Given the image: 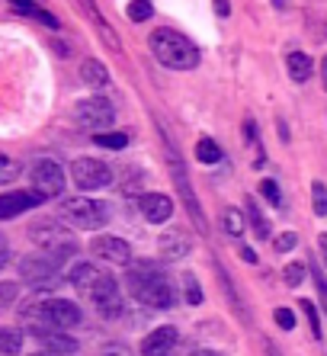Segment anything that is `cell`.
<instances>
[{
    "label": "cell",
    "mask_w": 327,
    "mask_h": 356,
    "mask_svg": "<svg viewBox=\"0 0 327 356\" xmlns=\"http://www.w3.org/2000/svg\"><path fill=\"white\" fill-rule=\"evenodd\" d=\"M67 282H71V286L81 292L83 298H90L103 318H119L125 312L122 296H119V282H115V276L106 273L103 266H97V264H77V266H71Z\"/></svg>",
    "instance_id": "1"
},
{
    "label": "cell",
    "mask_w": 327,
    "mask_h": 356,
    "mask_svg": "<svg viewBox=\"0 0 327 356\" xmlns=\"http://www.w3.org/2000/svg\"><path fill=\"white\" fill-rule=\"evenodd\" d=\"M19 321L35 337L49 331H71L81 324V308L67 298H29L19 312Z\"/></svg>",
    "instance_id": "2"
},
{
    "label": "cell",
    "mask_w": 327,
    "mask_h": 356,
    "mask_svg": "<svg viewBox=\"0 0 327 356\" xmlns=\"http://www.w3.org/2000/svg\"><path fill=\"white\" fill-rule=\"evenodd\" d=\"M125 282H129L131 296L138 298L141 305L161 308V312L173 305V286L167 282V276H164L154 264H138V266H131L129 276H125Z\"/></svg>",
    "instance_id": "3"
},
{
    "label": "cell",
    "mask_w": 327,
    "mask_h": 356,
    "mask_svg": "<svg viewBox=\"0 0 327 356\" xmlns=\"http://www.w3.org/2000/svg\"><path fill=\"white\" fill-rule=\"evenodd\" d=\"M151 51L164 67L170 71H189L199 65V49L177 29H154L151 35Z\"/></svg>",
    "instance_id": "4"
},
{
    "label": "cell",
    "mask_w": 327,
    "mask_h": 356,
    "mask_svg": "<svg viewBox=\"0 0 327 356\" xmlns=\"http://www.w3.org/2000/svg\"><path fill=\"white\" fill-rule=\"evenodd\" d=\"M29 238H33V244L39 250L55 254V257H61V260L74 257V250H77L74 234L67 232V228H61L55 218H35V222L29 225Z\"/></svg>",
    "instance_id": "5"
},
{
    "label": "cell",
    "mask_w": 327,
    "mask_h": 356,
    "mask_svg": "<svg viewBox=\"0 0 327 356\" xmlns=\"http://www.w3.org/2000/svg\"><path fill=\"white\" fill-rule=\"evenodd\" d=\"M61 218H65L71 228H83V232H93V228H103L109 222V209L106 202H97V199H67L61 206Z\"/></svg>",
    "instance_id": "6"
},
{
    "label": "cell",
    "mask_w": 327,
    "mask_h": 356,
    "mask_svg": "<svg viewBox=\"0 0 327 356\" xmlns=\"http://www.w3.org/2000/svg\"><path fill=\"white\" fill-rule=\"evenodd\" d=\"M61 264L65 260L55 257V254H35V257H23L19 260V276H23L33 289H51V286H58V270H61Z\"/></svg>",
    "instance_id": "7"
},
{
    "label": "cell",
    "mask_w": 327,
    "mask_h": 356,
    "mask_svg": "<svg viewBox=\"0 0 327 356\" xmlns=\"http://www.w3.org/2000/svg\"><path fill=\"white\" fill-rule=\"evenodd\" d=\"M74 119L83 125V129H90L93 135L103 132V129H109L115 119V109L109 99L103 97H90V99H83V103H77V109H74Z\"/></svg>",
    "instance_id": "8"
},
{
    "label": "cell",
    "mask_w": 327,
    "mask_h": 356,
    "mask_svg": "<svg viewBox=\"0 0 327 356\" xmlns=\"http://www.w3.org/2000/svg\"><path fill=\"white\" fill-rule=\"evenodd\" d=\"M71 180L81 190H106L113 183V170L97 158H81L71 164Z\"/></svg>",
    "instance_id": "9"
},
{
    "label": "cell",
    "mask_w": 327,
    "mask_h": 356,
    "mask_svg": "<svg viewBox=\"0 0 327 356\" xmlns=\"http://www.w3.org/2000/svg\"><path fill=\"white\" fill-rule=\"evenodd\" d=\"M29 180H33V193H39L42 199L61 196V190H65V170L49 158L35 161L33 170H29Z\"/></svg>",
    "instance_id": "10"
},
{
    "label": "cell",
    "mask_w": 327,
    "mask_h": 356,
    "mask_svg": "<svg viewBox=\"0 0 327 356\" xmlns=\"http://www.w3.org/2000/svg\"><path fill=\"white\" fill-rule=\"evenodd\" d=\"M170 170H173V183H177V190H180V199H183V206H186L189 218H193V225L199 228V234H205L209 232V222H205V216H202L199 199L193 196V186H189V177H186V170H183V161L177 158V151H170Z\"/></svg>",
    "instance_id": "11"
},
{
    "label": "cell",
    "mask_w": 327,
    "mask_h": 356,
    "mask_svg": "<svg viewBox=\"0 0 327 356\" xmlns=\"http://www.w3.org/2000/svg\"><path fill=\"white\" fill-rule=\"evenodd\" d=\"M90 254L99 260H109V264H129L131 260V248L122 238H113V234H99L90 241Z\"/></svg>",
    "instance_id": "12"
},
{
    "label": "cell",
    "mask_w": 327,
    "mask_h": 356,
    "mask_svg": "<svg viewBox=\"0 0 327 356\" xmlns=\"http://www.w3.org/2000/svg\"><path fill=\"white\" fill-rule=\"evenodd\" d=\"M42 196L33 190H13L0 196V218H17L23 212H29L33 206H39Z\"/></svg>",
    "instance_id": "13"
},
{
    "label": "cell",
    "mask_w": 327,
    "mask_h": 356,
    "mask_svg": "<svg viewBox=\"0 0 327 356\" xmlns=\"http://www.w3.org/2000/svg\"><path fill=\"white\" fill-rule=\"evenodd\" d=\"M141 216L154 225L167 222L173 216V199L164 193H147V196H141Z\"/></svg>",
    "instance_id": "14"
},
{
    "label": "cell",
    "mask_w": 327,
    "mask_h": 356,
    "mask_svg": "<svg viewBox=\"0 0 327 356\" xmlns=\"http://www.w3.org/2000/svg\"><path fill=\"white\" fill-rule=\"evenodd\" d=\"M177 343V327H157L154 334H147L141 343V356H167Z\"/></svg>",
    "instance_id": "15"
},
{
    "label": "cell",
    "mask_w": 327,
    "mask_h": 356,
    "mask_svg": "<svg viewBox=\"0 0 327 356\" xmlns=\"http://www.w3.org/2000/svg\"><path fill=\"white\" fill-rule=\"evenodd\" d=\"M157 248H161V257L167 260H180L189 254V248H193V241L186 238L183 232H164L161 241H157Z\"/></svg>",
    "instance_id": "16"
},
{
    "label": "cell",
    "mask_w": 327,
    "mask_h": 356,
    "mask_svg": "<svg viewBox=\"0 0 327 356\" xmlns=\"http://www.w3.org/2000/svg\"><path fill=\"white\" fill-rule=\"evenodd\" d=\"M77 7H81L83 13H87V17H90L93 23H97L99 35H103V42H106L109 49H113V51H122V45H119V39H115V33H113V26H109L106 19H103V13H99V10L93 7V0H77Z\"/></svg>",
    "instance_id": "17"
},
{
    "label": "cell",
    "mask_w": 327,
    "mask_h": 356,
    "mask_svg": "<svg viewBox=\"0 0 327 356\" xmlns=\"http://www.w3.org/2000/svg\"><path fill=\"white\" fill-rule=\"evenodd\" d=\"M42 343H45V350L55 356H71L77 353V340L71 337V334H61V331H49V334H42Z\"/></svg>",
    "instance_id": "18"
},
{
    "label": "cell",
    "mask_w": 327,
    "mask_h": 356,
    "mask_svg": "<svg viewBox=\"0 0 327 356\" xmlns=\"http://www.w3.org/2000/svg\"><path fill=\"white\" fill-rule=\"evenodd\" d=\"M81 77H83V83H87V87H93V90H99V87H106V83H109L106 65H103V61H97V58L83 61V65H81Z\"/></svg>",
    "instance_id": "19"
},
{
    "label": "cell",
    "mask_w": 327,
    "mask_h": 356,
    "mask_svg": "<svg viewBox=\"0 0 327 356\" xmlns=\"http://www.w3.org/2000/svg\"><path fill=\"white\" fill-rule=\"evenodd\" d=\"M286 65H289V77H292L295 83H305V81H308V77H311V67H314L305 51H292Z\"/></svg>",
    "instance_id": "20"
},
{
    "label": "cell",
    "mask_w": 327,
    "mask_h": 356,
    "mask_svg": "<svg viewBox=\"0 0 327 356\" xmlns=\"http://www.w3.org/2000/svg\"><path fill=\"white\" fill-rule=\"evenodd\" d=\"M23 350V334L17 327H0V356H19Z\"/></svg>",
    "instance_id": "21"
},
{
    "label": "cell",
    "mask_w": 327,
    "mask_h": 356,
    "mask_svg": "<svg viewBox=\"0 0 327 356\" xmlns=\"http://www.w3.org/2000/svg\"><path fill=\"white\" fill-rule=\"evenodd\" d=\"M93 141H97L99 148L122 151L125 145H129V135H125V132H97V135H93Z\"/></svg>",
    "instance_id": "22"
},
{
    "label": "cell",
    "mask_w": 327,
    "mask_h": 356,
    "mask_svg": "<svg viewBox=\"0 0 327 356\" xmlns=\"http://www.w3.org/2000/svg\"><path fill=\"white\" fill-rule=\"evenodd\" d=\"M196 154H199V161H202V164H218L221 148L215 145L212 138H199L196 141Z\"/></svg>",
    "instance_id": "23"
},
{
    "label": "cell",
    "mask_w": 327,
    "mask_h": 356,
    "mask_svg": "<svg viewBox=\"0 0 327 356\" xmlns=\"http://www.w3.org/2000/svg\"><path fill=\"white\" fill-rule=\"evenodd\" d=\"M151 17H154L151 0H131V3H129V19H131V23H147Z\"/></svg>",
    "instance_id": "24"
},
{
    "label": "cell",
    "mask_w": 327,
    "mask_h": 356,
    "mask_svg": "<svg viewBox=\"0 0 327 356\" xmlns=\"http://www.w3.org/2000/svg\"><path fill=\"white\" fill-rule=\"evenodd\" d=\"M221 225H225V232H228L231 238L244 234V218H241L237 209H225V212H221Z\"/></svg>",
    "instance_id": "25"
},
{
    "label": "cell",
    "mask_w": 327,
    "mask_h": 356,
    "mask_svg": "<svg viewBox=\"0 0 327 356\" xmlns=\"http://www.w3.org/2000/svg\"><path fill=\"white\" fill-rule=\"evenodd\" d=\"M19 298V282H0V315L13 308V302Z\"/></svg>",
    "instance_id": "26"
},
{
    "label": "cell",
    "mask_w": 327,
    "mask_h": 356,
    "mask_svg": "<svg viewBox=\"0 0 327 356\" xmlns=\"http://www.w3.org/2000/svg\"><path fill=\"white\" fill-rule=\"evenodd\" d=\"M247 218H250V225H254V234H257V238H270V222L260 216V209H257L254 202L247 206Z\"/></svg>",
    "instance_id": "27"
},
{
    "label": "cell",
    "mask_w": 327,
    "mask_h": 356,
    "mask_svg": "<svg viewBox=\"0 0 327 356\" xmlns=\"http://www.w3.org/2000/svg\"><path fill=\"white\" fill-rule=\"evenodd\" d=\"M311 206H314V216H327V186L321 180L311 186Z\"/></svg>",
    "instance_id": "28"
},
{
    "label": "cell",
    "mask_w": 327,
    "mask_h": 356,
    "mask_svg": "<svg viewBox=\"0 0 327 356\" xmlns=\"http://www.w3.org/2000/svg\"><path fill=\"white\" fill-rule=\"evenodd\" d=\"M305 273H308V270H305V264H298V260H295V264H289L286 270H282V280H286V286H298V282L305 280Z\"/></svg>",
    "instance_id": "29"
},
{
    "label": "cell",
    "mask_w": 327,
    "mask_h": 356,
    "mask_svg": "<svg viewBox=\"0 0 327 356\" xmlns=\"http://www.w3.org/2000/svg\"><path fill=\"white\" fill-rule=\"evenodd\" d=\"M183 286H186V302H189V305H199V302H202V289H199L196 276L186 273V276H183Z\"/></svg>",
    "instance_id": "30"
},
{
    "label": "cell",
    "mask_w": 327,
    "mask_h": 356,
    "mask_svg": "<svg viewBox=\"0 0 327 356\" xmlns=\"http://www.w3.org/2000/svg\"><path fill=\"white\" fill-rule=\"evenodd\" d=\"M17 174H19V164H17V161H10L7 154H0V183H10Z\"/></svg>",
    "instance_id": "31"
},
{
    "label": "cell",
    "mask_w": 327,
    "mask_h": 356,
    "mask_svg": "<svg viewBox=\"0 0 327 356\" xmlns=\"http://www.w3.org/2000/svg\"><path fill=\"white\" fill-rule=\"evenodd\" d=\"M295 244H298V234H295V232H282L276 241H273V248H276V254H286V250H292Z\"/></svg>",
    "instance_id": "32"
},
{
    "label": "cell",
    "mask_w": 327,
    "mask_h": 356,
    "mask_svg": "<svg viewBox=\"0 0 327 356\" xmlns=\"http://www.w3.org/2000/svg\"><path fill=\"white\" fill-rule=\"evenodd\" d=\"M260 190H263V196L270 199L273 206H279V202H282V190H279V186H276V180H263V186H260Z\"/></svg>",
    "instance_id": "33"
},
{
    "label": "cell",
    "mask_w": 327,
    "mask_h": 356,
    "mask_svg": "<svg viewBox=\"0 0 327 356\" xmlns=\"http://www.w3.org/2000/svg\"><path fill=\"white\" fill-rule=\"evenodd\" d=\"M302 312H305V318H308V324H311V334L321 337V324H318V312H314V305H311V302H302Z\"/></svg>",
    "instance_id": "34"
},
{
    "label": "cell",
    "mask_w": 327,
    "mask_h": 356,
    "mask_svg": "<svg viewBox=\"0 0 327 356\" xmlns=\"http://www.w3.org/2000/svg\"><path fill=\"white\" fill-rule=\"evenodd\" d=\"M276 324L282 327V331H292V327H295V315L289 312V308H276Z\"/></svg>",
    "instance_id": "35"
},
{
    "label": "cell",
    "mask_w": 327,
    "mask_h": 356,
    "mask_svg": "<svg viewBox=\"0 0 327 356\" xmlns=\"http://www.w3.org/2000/svg\"><path fill=\"white\" fill-rule=\"evenodd\" d=\"M7 260H10V248H7V238L0 234V270L7 266Z\"/></svg>",
    "instance_id": "36"
},
{
    "label": "cell",
    "mask_w": 327,
    "mask_h": 356,
    "mask_svg": "<svg viewBox=\"0 0 327 356\" xmlns=\"http://www.w3.org/2000/svg\"><path fill=\"white\" fill-rule=\"evenodd\" d=\"M212 7H215V13H218V17H228V13H231V3H228V0H215Z\"/></svg>",
    "instance_id": "37"
},
{
    "label": "cell",
    "mask_w": 327,
    "mask_h": 356,
    "mask_svg": "<svg viewBox=\"0 0 327 356\" xmlns=\"http://www.w3.org/2000/svg\"><path fill=\"white\" fill-rule=\"evenodd\" d=\"M241 257H244L247 264H257V254H254V250H250V248H241Z\"/></svg>",
    "instance_id": "38"
},
{
    "label": "cell",
    "mask_w": 327,
    "mask_h": 356,
    "mask_svg": "<svg viewBox=\"0 0 327 356\" xmlns=\"http://www.w3.org/2000/svg\"><path fill=\"white\" fill-rule=\"evenodd\" d=\"M318 248H321V257H324V264H327V234L318 238Z\"/></svg>",
    "instance_id": "39"
},
{
    "label": "cell",
    "mask_w": 327,
    "mask_h": 356,
    "mask_svg": "<svg viewBox=\"0 0 327 356\" xmlns=\"http://www.w3.org/2000/svg\"><path fill=\"white\" fill-rule=\"evenodd\" d=\"M321 83H324V90H327V55H324V61H321Z\"/></svg>",
    "instance_id": "40"
},
{
    "label": "cell",
    "mask_w": 327,
    "mask_h": 356,
    "mask_svg": "<svg viewBox=\"0 0 327 356\" xmlns=\"http://www.w3.org/2000/svg\"><path fill=\"white\" fill-rule=\"evenodd\" d=\"M189 356H218L215 350H196V353H189Z\"/></svg>",
    "instance_id": "41"
},
{
    "label": "cell",
    "mask_w": 327,
    "mask_h": 356,
    "mask_svg": "<svg viewBox=\"0 0 327 356\" xmlns=\"http://www.w3.org/2000/svg\"><path fill=\"white\" fill-rule=\"evenodd\" d=\"M33 356H55V353H49V350H45V353H33Z\"/></svg>",
    "instance_id": "42"
},
{
    "label": "cell",
    "mask_w": 327,
    "mask_h": 356,
    "mask_svg": "<svg viewBox=\"0 0 327 356\" xmlns=\"http://www.w3.org/2000/svg\"><path fill=\"white\" fill-rule=\"evenodd\" d=\"M273 3H276V7H282V3H286V0H273Z\"/></svg>",
    "instance_id": "43"
},
{
    "label": "cell",
    "mask_w": 327,
    "mask_h": 356,
    "mask_svg": "<svg viewBox=\"0 0 327 356\" xmlns=\"http://www.w3.org/2000/svg\"><path fill=\"white\" fill-rule=\"evenodd\" d=\"M103 356H125V353H103Z\"/></svg>",
    "instance_id": "44"
}]
</instances>
